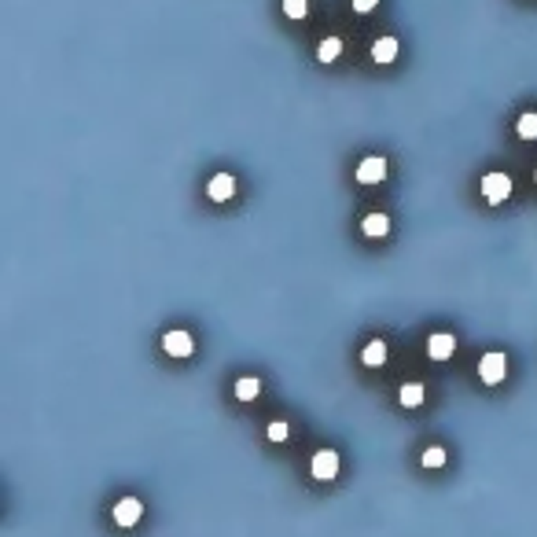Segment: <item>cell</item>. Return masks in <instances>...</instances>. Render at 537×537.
<instances>
[{
    "label": "cell",
    "instance_id": "obj_1",
    "mask_svg": "<svg viewBox=\"0 0 537 537\" xmlns=\"http://www.w3.org/2000/svg\"><path fill=\"white\" fill-rule=\"evenodd\" d=\"M504 376H508V357L504 353H482V361H479V379L486 383V386H500L504 383Z\"/></svg>",
    "mask_w": 537,
    "mask_h": 537
},
{
    "label": "cell",
    "instance_id": "obj_2",
    "mask_svg": "<svg viewBox=\"0 0 537 537\" xmlns=\"http://www.w3.org/2000/svg\"><path fill=\"white\" fill-rule=\"evenodd\" d=\"M309 475L317 482H331L339 475V453L335 449H317L313 460H309Z\"/></svg>",
    "mask_w": 537,
    "mask_h": 537
},
{
    "label": "cell",
    "instance_id": "obj_3",
    "mask_svg": "<svg viewBox=\"0 0 537 537\" xmlns=\"http://www.w3.org/2000/svg\"><path fill=\"white\" fill-rule=\"evenodd\" d=\"M110 519H115L122 530H129L144 519V504L137 497H122V500H115V508H110Z\"/></svg>",
    "mask_w": 537,
    "mask_h": 537
},
{
    "label": "cell",
    "instance_id": "obj_4",
    "mask_svg": "<svg viewBox=\"0 0 537 537\" xmlns=\"http://www.w3.org/2000/svg\"><path fill=\"white\" fill-rule=\"evenodd\" d=\"M508 195H512V177L508 173H486L482 177V199L486 203H504V199H508Z\"/></svg>",
    "mask_w": 537,
    "mask_h": 537
},
{
    "label": "cell",
    "instance_id": "obj_5",
    "mask_svg": "<svg viewBox=\"0 0 537 537\" xmlns=\"http://www.w3.org/2000/svg\"><path fill=\"white\" fill-rule=\"evenodd\" d=\"M162 350H166L170 357H191L195 353V339L184 328H170L166 335H162Z\"/></svg>",
    "mask_w": 537,
    "mask_h": 537
},
{
    "label": "cell",
    "instance_id": "obj_6",
    "mask_svg": "<svg viewBox=\"0 0 537 537\" xmlns=\"http://www.w3.org/2000/svg\"><path fill=\"white\" fill-rule=\"evenodd\" d=\"M353 177H357L361 184H383V181H386V158H383V155L361 158V166H357Z\"/></svg>",
    "mask_w": 537,
    "mask_h": 537
},
{
    "label": "cell",
    "instance_id": "obj_7",
    "mask_svg": "<svg viewBox=\"0 0 537 537\" xmlns=\"http://www.w3.org/2000/svg\"><path fill=\"white\" fill-rule=\"evenodd\" d=\"M453 353H457V335L434 331V335L427 339V357H431V361H449Z\"/></svg>",
    "mask_w": 537,
    "mask_h": 537
},
{
    "label": "cell",
    "instance_id": "obj_8",
    "mask_svg": "<svg viewBox=\"0 0 537 537\" xmlns=\"http://www.w3.org/2000/svg\"><path fill=\"white\" fill-rule=\"evenodd\" d=\"M236 195V177L232 173H214L210 177V184H206V199H214V203H229Z\"/></svg>",
    "mask_w": 537,
    "mask_h": 537
},
{
    "label": "cell",
    "instance_id": "obj_9",
    "mask_svg": "<svg viewBox=\"0 0 537 537\" xmlns=\"http://www.w3.org/2000/svg\"><path fill=\"white\" fill-rule=\"evenodd\" d=\"M361 232H365L368 239H383V236L390 232V217H386V214H368V217L361 221Z\"/></svg>",
    "mask_w": 537,
    "mask_h": 537
},
{
    "label": "cell",
    "instance_id": "obj_10",
    "mask_svg": "<svg viewBox=\"0 0 537 537\" xmlns=\"http://www.w3.org/2000/svg\"><path fill=\"white\" fill-rule=\"evenodd\" d=\"M386 343H383V339H372V343L365 346V353H361V361L368 365V368H383L386 365Z\"/></svg>",
    "mask_w": 537,
    "mask_h": 537
},
{
    "label": "cell",
    "instance_id": "obj_11",
    "mask_svg": "<svg viewBox=\"0 0 537 537\" xmlns=\"http://www.w3.org/2000/svg\"><path fill=\"white\" fill-rule=\"evenodd\" d=\"M423 398H427V390H423V383H405L398 390V401L405 405V409H419Z\"/></svg>",
    "mask_w": 537,
    "mask_h": 537
},
{
    "label": "cell",
    "instance_id": "obj_12",
    "mask_svg": "<svg viewBox=\"0 0 537 537\" xmlns=\"http://www.w3.org/2000/svg\"><path fill=\"white\" fill-rule=\"evenodd\" d=\"M372 59L376 63H394L398 59V41L394 37H379L376 44H372Z\"/></svg>",
    "mask_w": 537,
    "mask_h": 537
},
{
    "label": "cell",
    "instance_id": "obj_13",
    "mask_svg": "<svg viewBox=\"0 0 537 537\" xmlns=\"http://www.w3.org/2000/svg\"><path fill=\"white\" fill-rule=\"evenodd\" d=\"M258 394H262V379L258 376H239L236 379V398L239 401H254Z\"/></svg>",
    "mask_w": 537,
    "mask_h": 537
},
{
    "label": "cell",
    "instance_id": "obj_14",
    "mask_svg": "<svg viewBox=\"0 0 537 537\" xmlns=\"http://www.w3.org/2000/svg\"><path fill=\"white\" fill-rule=\"evenodd\" d=\"M339 56H343V41H339V37H324L317 44V59L320 63H335Z\"/></svg>",
    "mask_w": 537,
    "mask_h": 537
},
{
    "label": "cell",
    "instance_id": "obj_15",
    "mask_svg": "<svg viewBox=\"0 0 537 537\" xmlns=\"http://www.w3.org/2000/svg\"><path fill=\"white\" fill-rule=\"evenodd\" d=\"M515 133L523 137V140H537V115H533V110H526V115H519V122H515Z\"/></svg>",
    "mask_w": 537,
    "mask_h": 537
},
{
    "label": "cell",
    "instance_id": "obj_16",
    "mask_svg": "<svg viewBox=\"0 0 537 537\" xmlns=\"http://www.w3.org/2000/svg\"><path fill=\"white\" fill-rule=\"evenodd\" d=\"M423 467L427 471H434V467H446V460H449V453L442 449V446H431V449H423Z\"/></svg>",
    "mask_w": 537,
    "mask_h": 537
},
{
    "label": "cell",
    "instance_id": "obj_17",
    "mask_svg": "<svg viewBox=\"0 0 537 537\" xmlns=\"http://www.w3.org/2000/svg\"><path fill=\"white\" fill-rule=\"evenodd\" d=\"M265 438H269V442H276V446H284L287 438H291V427H287V419H272L269 427H265Z\"/></svg>",
    "mask_w": 537,
    "mask_h": 537
},
{
    "label": "cell",
    "instance_id": "obj_18",
    "mask_svg": "<svg viewBox=\"0 0 537 537\" xmlns=\"http://www.w3.org/2000/svg\"><path fill=\"white\" fill-rule=\"evenodd\" d=\"M305 11H309V0H284L287 19H305Z\"/></svg>",
    "mask_w": 537,
    "mask_h": 537
},
{
    "label": "cell",
    "instance_id": "obj_19",
    "mask_svg": "<svg viewBox=\"0 0 537 537\" xmlns=\"http://www.w3.org/2000/svg\"><path fill=\"white\" fill-rule=\"evenodd\" d=\"M376 4H379V0H353V11L357 15H368V11H376Z\"/></svg>",
    "mask_w": 537,
    "mask_h": 537
},
{
    "label": "cell",
    "instance_id": "obj_20",
    "mask_svg": "<svg viewBox=\"0 0 537 537\" xmlns=\"http://www.w3.org/2000/svg\"><path fill=\"white\" fill-rule=\"evenodd\" d=\"M533 181H537V173H533Z\"/></svg>",
    "mask_w": 537,
    "mask_h": 537
}]
</instances>
